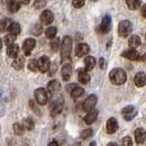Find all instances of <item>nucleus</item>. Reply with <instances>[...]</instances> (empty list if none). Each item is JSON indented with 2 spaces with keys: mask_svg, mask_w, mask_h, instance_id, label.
<instances>
[{
  "mask_svg": "<svg viewBox=\"0 0 146 146\" xmlns=\"http://www.w3.org/2000/svg\"><path fill=\"white\" fill-rule=\"evenodd\" d=\"M24 129H25V126L20 125L18 123L14 124V131H15L16 135H23L24 134Z\"/></svg>",
  "mask_w": 146,
  "mask_h": 146,
  "instance_id": "34",
  "label": "nucleus"
},
{
  "mask_svg": "<svg viewBox=\"0 0 146 146\" xmlns=\"http://www.w3.org/2000/svg\"><path fill=\"white\" fill-rule=\"evenodd\" d=\"M128 44H129V46H130L131 48H136V47L141 46V44H142V39H141V37L137 36V35H131V36L129 37Z\"/></svg>",
  "mask_w": 146,
  "mask_h": 146,
  "instance_id": "22",
  "label": "nucleus"
},
{
  "mask_svg": "<svg viewBox=\"0 0 146 146\" xmlns=\"http://www.w3.org/2000/svg\"><path fill=\"white\" fill-rule=\"evenodd\" d=\"M126 3L130 10H136L141 7V0H126Z\"/></svg>",
  "mask_w": 146,
  "mask_h": 146,
  "instance_id": "25",
  "label": "nucleus"
},
{
  "mask_svg": "<svg viewBox=\"0 0 146 146\" xmlns=\"http://www.w3.org/2000/svg\"><path fill=\"white\" fill-rule=\"evenodd\" d=\"M91 1H93V2H96V1H98V0H91Z\"/></svg>",
  "mask_w": 146,
  "mask_h": 146,
  "instance_id": "47",
  "label": "nucleus"
},
{
  "mask_svg": "<svg viewBox=\"0 0 146 146\" xmlns=\"http://www.w3.org/2000/svg\"><path fill=\"white\" fill-rule=\"evenodd\" d=\"M97 117H98V111L94 109H92V110H90V111L87 113V116L84 117V121H86V124L90 125V124H92L93 121H96Z\"/></svg>",
  "mask_w": 146,
  "mask_h": 146,
  "instance_id": "20",
  "label": "nucleus"
},
{
  "mask_svg": "<svg viewBox=\"0 0 146 146\" xmlns=\"http://www.w3.org/2000/svg\"><path fill=\"white\" fill-rule=\"evenodd\" d=\"M28 69L31 71H33V72H36L37 70H39V68H38V61H36V60H31L29 63H28Z\"/></svg>",
  "mask_w": 146,
  "mask_h": 146,
  "instance_id": "32",
  "label": "nucleus"
},
{
  "mask_svg": "<svg viewBox=\"0 0 146 146\" xmlns=\"http://www.w3.org/2000/svg\"><path fill=\"white\" fill-rule=\"evenodd\" d=\"M84 65H86V70L87 71H91L92 69L96 66V60L92 56H87L84 60Z\"/></svg>",
  "mask_w": 146,
  "mask_h": 146,
  "instance_id": "23",
  "label": "nucleus"
},
{
  "mask_svg": "<svg viewBox=\"0 0 146 146\" xmlns=\"http://www.w3.org/2000/svg\"><path fill=\"white\" fill-rule=\"evenodd\" d=\"M121 145L123 146H133V141L129 136H126L123 138V142H121Z\"/></svg>",
  "mask_w": 146,
  "mask_h": 146,
  "instance_id": "38",
  "label": "nucleus"
},
{
  "mask_svg": "<svg viewBox=\"0 0 146 146\" xmlns=\"http://www.w3.org/2000/svg\"><path fill=\"white\" fill-rule=\"evenodd\" d=\"M92 134H93V130H92L91 128H88V129H84V130H82V133H81L80 137H81L82 139H87V138L91 137Z\"/></svg>",
  "mask_w": 146,
  "mask_h": 146,
  "instance_id": "33",
  "label": "nucleus"
},
{
  "mask_svg": "<svg viewBox=\"0 0 146 146\" xmlns=\"http://www.w3.org/2000/svg\"><path fill=\"white\" fill-rule=\"evenodd\" d=\"M72 50V38L69 36H65L62 40V45H61V56L63 60H65L66 57L70 56Z\"/></svg>",
  "mask_w": 146,
  "mask_h": 146,
  "instance_id": "2",
  "label": "nucleus"
},
{
  "mask_svg": "<svg viewBox=\"0 0 146 146\" xmlns=\"http://www.w3.org/2000/svg\"><path fill=\"white\" fill-rule=\"evenodd\" d=\"M89 52H90V46H89L88 44H86V43L79 44V45L76 46V48H75V55H76L78 57H82V56L88 54Z\"/></svg>",
  "mask_w": 146,
  "mask_h": 146,
  "instance_id": "8",
  "label": "nucleus"
},
{
  "mask_svg": "<svg viewBox=\"0 0 146 146\" xmlns=\"http://www.w3.org/2000/svg\"><path fill=\"white\" fill-rule=\"evenodd\" d=\"M135 139H136V143L138 144H143L146 141V131L143 128H137L135 130Z\"/></svg>",
  "mask_w": 146,
  "mask_h": 146,
  "instance_id": "15",
  "label": "nucleus"
},
{
  "mask_svg": "<svg viewBox=\"0 0 146 146\" xmlns=\"http://www.w3.org/2000/svg\"><path fill=\"white\" fill-rule=\"evenodd\" d=\"M131 29H133V26L129 20L120 21V24L118 26V33L121 37H127L131 33Z\"/></svg>",
  "mask_w": 146,
  "mask_h": 146,
  "instance_id": "3",
  "label": "nucleus"
},
{
  "mask_svg": "<svg viewBox=\"0 0 146 146\" xmlns=\"http://www.w3.org/2000/svg\"><path fill=\"white\" fill-rule=\"evenodd\" d=\"M110 28H111V18H110L109 15H106L104 19H102V23H101V25L99 26V31L101 32V33H108L110 31Z\"/></svg>",
  "mask_w": 146,
  "mask_h": 146,
  "instance_id": "9",
  "label": "nucleus"
},
{
  "mask_svg": "<svg viewBox=\"0 0 146 146\" xmlns=\"http://www.w3.org/2000/svg\"><path fill=\"white\" fill-rule=\"evenodd\" d=\"M109 79L111 83H113L116 86H120V84H124L126 82L127 75L123 69H113L109 73Z\"/></svg>",
  "mask_w": 146,
  "mask_h": 146,
  "instance_id": "1",
  "label": "nucleus"
},
{
  "mask_svg": "<svg viewBox=\"0 0 146 146\" xmlns=\"http://www.w3.org/2000/svg\"><path fill=\"white\" fill-rule=\"evenodd\" d=\"M40 20H42L43 24L50 25L54 20V15H53V13L51 10H44L42 13V15H40Z\"/></svg>",
  "mask_w": 146,
  "mask_h": 146,
  "instance_id": "11",
  "label": "nucleus"
},
{
  "mask_svg": "<svg viewBox=\"0 0 146 146\" xmlns=\"http://www.w3.org/2000/svg\"><path fill=\"white\" fill-rule=\"evenodd\" d=\"M24 126H25L26 129L32 130V129L34 128V121H33V119H31V118H26V119L24 120Z\"/></svg>",
  "mask_w": 146,
  "mask_h": 146,
  "instance_id": "36",
  "label": "nucleus"
},
{
  "mask_svg": "<svg viewBox=\"0 0 146 146\" xmlns=\"http://www.w3.org/2000/svg\"><path fill=\"white\" fill-rule=\"evenodd\" d=\"M78 78H79V82L82 83V84L89 83V82H90V79H91L90 75H89V73L87 72V71H84V70H80V71H79Z\"/></svg>",
  "mask_w": 146,
  "mask_h": 146,
  "instance_id": "19",
  "label": "nucleus"
},
{
  "mask_svg": "<svg viewBox=\"0 0 146 146\" xmlns=\"http://www.w3.org/2000/svg\"><path fill=\"white\" fill-rule=\"evenodd\" d=\"M145 37H146V35H145Z\"/></svg>",
  "mask_w": 146,
  "mask_h": 146,
  "instance_id": "50",
  "label": "nucleus"
},
{
  "mask_svg": "<svg viewBox=\"0 0 146 146\" xmlns=\"http://www.w3.org/2000/svg\"><path fill=\"white\" fill-rule=\"evenodd\" d=\"M60 87H61V84H60V82H58V81H56V80H52V81H51V82H48V84H47V91L50 92L51 94L56 93V92L60 90Z\"/></svg>",
  "mask_w": 146,
  "mask_h": 146,
  "instance_id": "21",
  "label": "nucleus"
},
{
  "mask_svg": "<svg viewBox=\"0 0 146 146\" xmlns=\"http://www.w3.org/2000/svg\"><path fill=\"white\" fill-rule=\"evenodd\" d=\"M107 146H118V145H117L116 143H109V144H108Z\"/></svg>",
  "mask_w": 146,
  "mask_h": 146,
  "instance_id": "45",
  "label": "nucleus"
},
{
  "mask_svg": "<svg viewBox=\"0 0 146 146\" xmlns=\"http://www.w3.org/2000/svg\"><path fill=\"white\" fill-rule=\"evenodd\" d=\"M60 45H62V42L60 40V38H54L53 40H51V44H50V46H51V48L56 52L58 48H60Z\"/></svg>",
  "mask_w": 146,
  "mask_h": 146,
  "instance_id": "31",
  "label": "nucleus"
},
{
  "mask_svg": "<svg viewBox=\"0 0 146 146\" xmlns=\"http://www.w3.org/2000/svg\"><path fill=\"white\" fill-rule=\"evenodd\" d=\"M50 66H51V63H50V60L47 56H42L39 57L38 60V68H39V71L42 73L47 72L50 70Z\"/></svg>",
  "mask_w": 146,
  "mask_h": 146,
  "instance_id": "7",
  "label": "nucleus"
},
{
  "mask_svg": "<svg viewBox=\"0 0 146 146\" xmlns=\"http://www.w3.org/2000/svg\"><path fill=\"white\" fill-rule=\"evenodd\" d=\"M105 66H106L105 60L104 58H100V69H105Z\"/></svg>",
  "mask_w": 146,
  "mask_h": 146,
  "instance_id": "41",
  "label": "nucleus"
},
{
  "mask_svg": "<svg viewBox=\"0 0 146 146\" xmlns=\"http://www.w3.org/2000/svg\"><path fill=\"white\" fill-rule=\"evenodd\" d=\"M20 31H21L20 25H19L18 23H14V21H13V24L10 25L9 29H8V32H9L10 34H14V35H18L19 33H20Z\"/></svg>",
  "mask_w": 146,
  "mask_h": 146,
  "instance_id": "26",
  "label": "nucleus"
},
{
  "mask_svg": "<svg viewBox=\"0 0 146 146\" xmlns=\"http://www.w3.org/2000/svg\"><path fill=\"white\" fill-rule=\"evenodd\" d=\"M134 82L138 88L144 87L146 84V74L144 72H138L134 78Z\"/></svg>",
  "mask_w": 146,
  "mask_h": 146,
  "instance_id": "14",
  "label": "nucleus"
},
{
  "mask_svg": "<svg viewBox=\"0 0 146 146\" xmlns=\"http://www.w3.org/2000/svg\"><path fill=\"white\" fill-rule=\"evenodd\" d=\"M18 53H19V46L17 44H11V45H9L8 46V48H7V54L9 57H13V58H16L17 56H18Z\"/></svg>",
  "mask_w": 146,
  "mask_h": 146,
  "instance_id": "17",
  "label": "nucleus"
},
{
  "mask_svg": "<svg viewBox=\"0 0 146 146\" xmlns=\"http://www.w3.org/2000/svg\"><path fill=\"white\" fill-rule=\"evenodd\" d=\"M86 0H72V5L74 8H82Z\"/></svg>",
  "mask_w": 146,
  "mask_h": 146,
  "instance_id": "37",
  "label": "nucleus"
},
{
  "mask_svg": "<svg viewBox=\"0 0 146 146\" xmlns=\"http://www.w3.org/2000/svg\"><path fill=\"white\" fill-rule=\"evenodd\" d=\"M24 64H25V61H24V57L21 56H17L14 62H13V68L16 69V70H21L24 68Z\"/></svg>",
  "mask_w": 146,
  "mask_h": 146,
  "instance_id": "24",
  "label": "nucleus"
},
{
  "mask_svg": "<svg viewBox=\"0 0 146 146\" xmlns=\"http://www.w3.org/2000/svg\"><path fill=\"white\" fill-rule=\"evenodd\" d=\"M6 1H7V0H6ZM2 3H5V0H2Z\"/></svg>",
  "mask_w": 146,
  "mask_h": 146,
  "instance_id": "48",
  "label": "nucleus"
},
{
  "mask_svg": "<svg viewBox=\"0 0 146 146\" xmlns=\"http://www.w3.org/2000/svg\"><path fill=\"white\" fill-rule=\"evenodd\" d=\"M62 108H63V100L62 99H58L54 101L51 106V115L52 117H55L56 115H58L61 111H62Z\"/></svg>",
  "mask_w": 146,
  "mask_h": 146,
  "instance_id": "10",
  "label": "nucleus"
},
{
  "mask_svg": "<svg viewBox=\"0 0 146 146\" xmlns=\"http://www.w3.org/2000/svg\"><path fill=\"white\" fill-rule=\"evenodd\" d=\"M33 6L35 9H42L43 7L46 6V0H34Z\"/></svg>",
  "mask_w": 146,
  "mask_h": 146,
  "instance_id": "35",
  "label": "nucleus"
},
{
  "mask_svg": "<svg viewBox=\"0 0 146 146\" xmlns=\"http://www.w3.org/2000/svg\"><path fill=\"white\" fill-rule=\"evenodd\" d=\"M7 8H8V10L10 13L15 14L20 9V2L17 1V0H9L8 3H7Z\"/></svg>",
  "mask_w": 146,
  "mask_h": 146,
  "instance_id": "18",
  "label": "nucleus"
},
{
  "mask_svg": "<svg viewBox=\"0 0 146 146\" xmlns=\"http://www.w3.org/2000/svg\"><path fill=\"white\" fill-rule=\"evenodd\" d=\"M35 45H36L35 39H33V38H27V39H25L24 43H23V50H24L25 55H27V56L31 55L32 51H33L34 47H35Z\"/></svg>",
  "mask_w": 146,
  "mask_h": 146,
  "instance_id": "5",
  "label": "nucleus"
},
{
  "mask_svg": "<svg viewBox=\"0 0 146 146\" xmlns=\"http://www.w3.org/2000/svg\"><path fill=\"white\" fill-rule=\"evenodd\" d=\"M97 144H96V142H91V144H90V146H96Z\"/></svg>",
  "mask_w": 146,
  "mask_h": 146,
  "instance_id": "46",
  "label": "nucleus"
},
{
  "mask_svg": "<svg viewBox=\"0 0 146 146\" xmlns=\"http://www.w3.org/2000/svg\"><path fill=\"white\" fill-rule=\"evenodd\" d=\"M11 24H13V21H11V20H10L9 18L2 19V20H1V32L8 31Z\"/></svg>",
  "mask_w": 146,
  "mask_h": 146,
  "instance_id": "30",
  "label": "nucleus"
},
{
  "mask_svg": "<svg viewBox=\"0 0 146 146\" xmlns=\"http://www.w3.org/2000/svg\"><path fill=\"white\" fill-rule=\"evenodd\" d=\"M83 93H84V89H83V88H81V87H78V86H76L72 91H71V96H72V98L75 99V98L81 97Z\"/></svg>",
  "mask_w": 146,
  "mask_h": 146,
  "instance_id": "28",
  "label": "nucleus"
},
{
  "mask_svg": "<svg viewBox=\"0 0 146 146\" xmlns=\"http://www.w3.org/2000/svg\"><path fill=\"white\" fill-rule=\"evenodd\" d=\"M141 60H142L143 62H145V63H146V53H145V54H144V55H143L142 57H141Z\"/></svg>",
  "mask_w": 146,
  "mask_h": 146,
  "instance_id": "44",
  "label": "nucleus"
},
{
  "mask_svg": "<svg viewBox=\"0 0 146 146\" xmlns=\"http://www.w3.org/2000/svg\"><path fill=\"white\" fill-rule=\"evenodd\" d=\"M141 11H142V16H143L144 18H146V5H144V6L142 7Z\"/></svg>",
  "mask_w": 146,
  "mask_h": 146,
  "instance_id": "40",
  "label": "nucleus"
},
{
  "mask_svg": "<svg viewBox=\"0 0 146 146\" xmlns=\"http://www.w3.org/2000/svg\"><path fill=\"white\" fill-rule=\"evenodd\" d=\"M61 74H62V78L64 81H68L70 78H71V74H72V66L70 64H65L63 65L62 70H61Z\"/></svg>",
  "mask_w": 146,
  "mask_h": 146,
  "instance_id": "16",
  "label": "nucleus"
},
{
  "mask_svg": "<svg viewBox=\"0 0 146 146\" xmlns=\"http://www.w3.org/2000/svg\"><path fill=\"white\" fill-rule=\"evenodd\" d=\"M48 146H58V144H57V142H56V141H52V142H50Z\"/></svg>",
  "mask_w": 146,
  "mask_h": 146,
  "instance_id": "43",
  "label": "nucleus"
},
{
  "mask_svg": "<svg viewBox=\"0 0 146 146\" xmlns=\"http://www.w3.org/2000/svg\"><path fill=\"white\" fill-rule=\"evenodd\" d=\"M121 55H123L124 57L128 58V60H130V61H137V60H141V56H139L138 52H137L135 48L126 50Z\"/></svg>",
  "mask_w": 146,
  "mask_h": 146,
  "instance_id": "12",
  "label": "nucleus"
},
{
  "mask_svg": "<svg viewBox=\"0 0 146 146\" xmlns=\"http://www.w3.org/2000/svg\"><path fill=\"white\" fill-rule=\"evenodd\" d=\"M16 36L17 35H14V34H9V35H6V37L3 38V43L6 44V45H11V44H14L15 43V40H16Z\"/></svg>",
  "mask_w": 146,
  "mask_h": 146,
  "instance_id": "29",
  "label": "nucleus"
},
{
  "mask_svg": "<svg viewBox=\"0 0 146 146\" xmlns=\"http://www.w3.org/2000/svg\"><path fill=\"white\" fill-rule=\"evenodd\" d=\"M74 146H80V145H74Z\"/></svg>",
  "mask_w": 146,
  "mask_h": 146,
  "instance_id": "49",
  "label": "nucleus"
},
{
  "mask_svg": "<svg viewBox=\"0 0 146 146\" xmlns=\"http://www.w3.org/2000/svg\"><path fill=\"white\" fill-rule=\"evenodd\" d=\"M34 94H35V99H36L37 102H38V105L44 106V105L47 104L48 97H47V92H46L45 89H43V88H38V89L35 90Z\"/></svg>",
  "mask_w": 146,
  "mask_h": 146,
  "instance_id": "4",
  "label": "nucleus"
},
{
  "mask_svg": "<svg viewBox=\"0 0 146 146\" xmlns=\"http://www.w3.org/2000/svg\"><path fill=\"white\" fill-rule=\"evenodd\" d=\"M106 129H107V133L108 134L116 133L118 130V121H117V119L109 118L108 121H107V125H106Z\"/></svg>",
  "mask_w": 146,
  "mask_h": 146,
  "instance_id": "13",
  "label": "nucleus"
},
{
  "mask_svg": "<svg viewBox=\"0 0 146 146\" xmlns=\"http://www.w3.org/2000/svg\"><path fill=\"white\" fill-rule=\"evenodd\" d=\"M134 110V107L133 106H127L126 108L123 109V113L124 115H128V113H131V111Z\"/></svg>",
  "mask_w": 146,
  "mask_h": 146,
  "instance_id": "39",
  "label": "nucleus"
},
{
  "mask_svg": "<svg viewBox=\"0 0 146 146\" xmlns=\"http://www.w3.org/2000/svg\"><path fill=\"white\" fill-rule=\"evenodd\" d=\"M56 33H57V29H56V27L54 26H51V27H48L46 31H45V35L47 38H55L56 36Z\"/></svg>",
  "mask_w": 146,
  "mask_h": 146,
  "instance_id": "27",
  "label": "nucleus"
},
{
  "mask_svg": "<svg viewBox=\"0 0 146 146\" xmlns=\"http://www.w3.org/2000/svg\"><path fill=\"white\" fill-rule=\"evenodd\" d=\"M97 96L96 94H90L86 100H84V102H83V109L86 110V111H90L94 108V106H96V104H97Z\"/></svg>",
  "mask_w": 146,
  "mask_h": 146,
  "instance_id": "6",
  "label": "nucleus"
},
{
  "mask_svg": "<svg viewBox=\"0 0 146 146\" xmlns=\"http://www.w3.org/2000/svg\"><path fill=\"white\" fill-rule=\"evenodd\" d=\"M20 3H23V5H28L29 2H31V0H18Z\"/></svg>",
  "mask_w": 146,
  "mask_h": 146,
  "instance_id": "42",
  "label": "nucleus"
}]
</instances>
